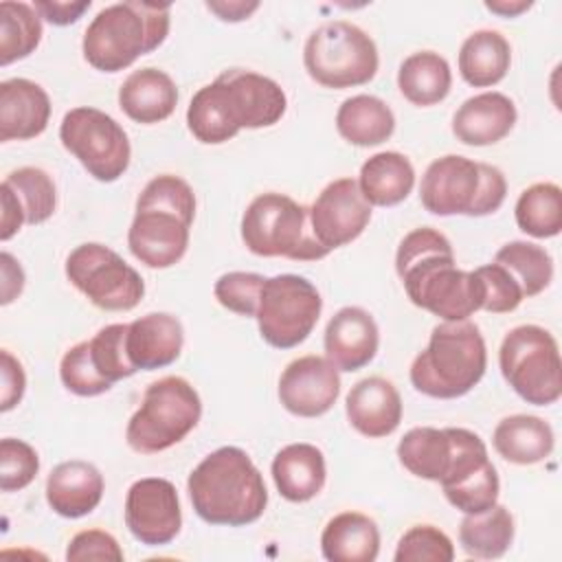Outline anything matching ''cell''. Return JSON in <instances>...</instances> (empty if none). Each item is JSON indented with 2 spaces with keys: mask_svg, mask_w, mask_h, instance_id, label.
Returning a JSON list of instances; mask_svg holds the SVG:
<instances>
[{
  "mask_svg": "<svg viewBox=\"0 0 562 562\" xmlns=\"http://www.w3.org/2000/svg\"><path fill=\"white\" fill-rule=\"evenodd\" d=\"M193 512L209 525L246 527L259 520L268 490L246 450L222 446L206 454L187 479Z\"/></svg>",
  "mask_w": 562,
  "mask_h": 562,
  "instance_id": "cell-3",
  "label": "cell"
},
{
  "mask_svg": "<svg viewBox=\"0 0 562 562\" xmlns=\"http://www.w3.org/2000/svg\"><path fill=\"white\" fill-rule=\"evenodd\" d=\"M452 437L448 428L417 426L397 443V459L413 476L439 483L450 465Z\"/></svg>",
  "mask_w": 562,
  "mask_h": 562,
  "instance_id": "cell-33",
  "label": "cell"
},
{
  "mask_svg": "<svg viewBox=\"0 0 562 562\" xmlns=\"http://www.w3.org/2000/svg\"><path fill=\"white\" fill-rule=\"evenodd\" d=\"M241 239L259 257L316 261L329 255L314 237L310 206L277 191L261 193L246 206L241 215Z\"/></svg>",
  "mask_w": 562,
  "mask_h": 562,
  "instance_id": "cell-8",
  "label": "cell"
},
{
  "mask_svg": "<svg viewBox=\"0 0 562 562\" xmlns=\"http://www.w3.org/2000/svg\"><path fill=\"white\" fill-rule=\"evenodd\" d=\"M33 7L40 13V18H44L46 22H50L55 26H68V24H75L90 9V0H81V2L37 0Z\"/></svg>",
  "mask_w": 562,
  "mask_h": 562,
  "instance_id": "cell-47",
  "label": "cell"
},
{
  "mask_svg": "<svg viewBox=\"0 0 562 562\" xmlns=\"http://www.w3.org/2000/svg\"><path fill=\"white\" fill-rule=\"evenodd\" d=\"M59 380L66 386V391L79 395V397H94L101 393H108L114 384L103 380L88 353V340H81L72 345L59 362Z\"/></svg>",
  "mask_w": 562,
  "mask_h": 562,
  "instance_id": "cell-41",
  "label": "cell"
},
{
  "mask_svg": "<svg viewBox=\"0 0 562 562\" xmlns=\"http://www.w3.org/2000/svg\"><path fill=\"white\" fill-rule=\"evenodd\" d=\"M514 101L503 92H481L465 99L452 116V134L470 147H485L503 140L516 125Z\"/></svg>",
  "mask_w": 562,
  "mask_h": 562,
  "instance_id": "cell-21",
  "label": "cell"
},
{
  "mask_svg": "<svg viewBox=\"0 0 562 562\" xmlns=\"http://www.w3.org/2000/svg\"><path fill=\"white\" fill-rule=\"evenodd\" d=\"M127 336V323H112L101 327L90 340H88V353L97 369V373L108 380L110 384L125 380L136 373V367L132 364L125 347Z\"/></svg>",
  "mask_w": 562,
  "mask_h": 562,
  "instance_id": "cell-38",
  "label": "cell"
},
{
  "mask_svg": "<svg viewBox=\"0 0 562 562\" xmlns=\"http://www.w3.org/2000/svg\"><path fill=\"white\" fill-rule=\"evenodd\" d=\"M105 481L97 465L70 459L57 463L46 479V503L61 518L92 514L103 498Z\"/></svg>",
  "mask_w": 562,
  "mask_h": 562,
  "instance_id": "cell-22",
  "label": "cell"
},
{
  "mask_svg": "<svg viewBox=\"0 0 562 562\" xmlns=\"http://www.w3.org/2000/svg\"><path fill=\"white\" fill-rule=\"evenodd\" d=\"M193 220L195 193L191 184L173 173L156 176L136 200L127 248L147 268H171L189 248Z\"/></svg>",
  "mask_w": 562,
  "mask_h": 562,
  "instance_id": "cell-4",
  "label": "cell"
},
{
  "mask_svg": "<svg viewBox=\"0 0 562 562\" xmlns=\"http://www.w3.org/2000/svg\"><path fill=\"white\" fill-rule=\"evenodd\" d=\"M492 446L509 463L533 465L553 452L555 437L553 428L542 417L518 413L496 424Z\"/></svg>",
  "mask_w": 562,
  "mask_h": 562,
  "instance_id": "cell-27",
  "label": "cell"
},
{
  "mask_svg": "<svg viewBox=\"0 0 562 562\" xmlns=\"http://www.w3.org/2000/svg\"><path fill=\"white\" fill-rule=\"evenodd\" d=\"M494 263L503 266L514 281L520 285L522 296L531 299L549 288L553 279V259L551 255L531 241H507L494 255Z\"/></svg>",
  "mask_w": 562,
  "mask_h": 562,
  "instance_id": "cell-35",
  "label": "cell"
},
{
  "mask_svg": "<svg viewBox=\"0 0 562 562\" xmlns=\"http://www.w3.org/2000/svg\"><path fill=\"white\" fill-rule=\"evenodd\" d=\"M125 527L147 547H165L180 533L182 509L176 485L160 476H145L125 494Z\"/></svg>",
  "mask_w": 562,
  "mask_h": 562,
  "instance_id": "cell-15",
  "label": "cell"
},
{
  "mask_svg": "<svg viewBox=\"0 0 562 562\" xmlns=\"http://www.w3.org/2000/svg\"><path fill=\"white\" fill-rule=\"evenodd\" d=\"M349 424L369 439L389 437L402 422V397L391 380L371 375L351 386L345 397Z\"/></svg>",
  "mask_w": 562,
  "mask_h": 562,
  "instance_id": "cell-19",
  "label": "cell"
},
{
  "mask_svg": "<svg viewBox=\"0 0 562 562\" xmlns=\"http://www.w3.org/2000/svg\"><path fill=\"white\" fill-rule=\"evenodd\" d=\"M358 187L371 206H395L411 195L415 169L400 151H378L362 162Z\"/></svg>",
  "mask_w": 562,
  "mask_h": 562,
  "instance_id": "cell-28",
  "label": "cell"
},
{
  "mask_svg": "<svg viewBox=\"0 0 562 562\" xmlns=\"http://www.w3.org/2000/svg\"><path fill=\"white\" fill-rule=\"evenodd\" d=\"M395 272L413 305L448 321H468L481 310V283L474 270H459L450 239L422 226L402 237Z\"/></svg>",
  "mask_w": 562,
  "mask_h": 562,
  "instance_id": "cell-1",
  "label": "cell"
},
{
  "mask_svg": "<svg viewBox=\"0 0 562 562\" xmlns=\"http://www.w3.org/2000/svg\"><path fill=\"white\" fill-rule=\"evenodd\" d=\"M202 400L180 375L151 382L125 428L127 446L138 454H156L180 443L200 422Z\"/></svg>",
  "mask_w": 562,
  "mask_h": 562,
  "instance_id": "cell-9",
  "label": "cell"
},
{
  "mask_svg": "<svg viewBox=\"0 0 562 562\" xmlns=\"http://www.w3.org/2000/svg\"><path fill=\"white\" fill-rule=\"evenodd\" d=\"M288 108L283 88L255 70L231 68L202 86L189 101L187 127L204 145H222L244 127H272Z\"/></svg>",
  "mask_w": 562,
  "mask_h": 562,
  "instance_id": "cell-2",
  "label": "cell"
},
{
  "mask_svg": "<svg viewBox=\"0 0 562 562\" xmlns=\"http://www.w3.org/2000/svg\"><path fill=\"white\" fill-rule=\"evenodd\" d=\"M338 134L356 147H375L395 132L393 110L373 94H353L336 112Z\"/></svg>",
  "mask_w": 562,
  "mask_h": 562,
  "instance_id": "cell-30",
  "label": "cell"
},
{
  "mask_svg": "<svg viewBox=\"0 0 562 562\" xmlns=\"http://www.w3.org/2000/svg\"><path fill=\"white\" fill-rule=\"evenodd\" d=\"M516 224L536 239H549L562 231V189L555 182L527 187L514 206Z\"/></svg>",
  "mask_w": 562,
  "mask_h": 562,
  "instance_id": "cell-34",
  "label": "cell"
},
{
  "mask_svg": "<svg viewBox=\"0 0 562 562\" xmlns=\"http://www.w3.org/2000/svg\"><path fill=\"white\" fill-rule=\"evenodd\" d=\"M507 195L503 171L487 162L448 154L435 158L419 184L422 206L439 217L470 215L483 217L496 213Z\"/></svg>",
  "mask_w": 562,
  "mask_h": 562,
  "instance_id": "cell-7",
  "label": "cell"
},
{
  "mask_svg": "<svg viewBox=\"0 0 562 562\" xmlns=\"http://www.w3.org/2000/svg\"><path fill=\"white\" fill-rule=\"evenodd\" d=\"M123 549L116 538L103 529H83L75 533L66 549L68 562H86V560H105V562H123Z\"/></svg>",
  "mask_w": 562,
  "mask_h": 562,
  "instance_id": "cell-45",
  "label": "cell"
},
{
  "mask_svg": "<svg viewBox=\"0 0 562 562\" xmlns=\"http://www.w3.org/2000/svg\"><path fill=\"white\" fill-rule=\"evenodd\" d=\"M487 369V349L481 329L470 321L439 323L430 340L411 364L415 391L437 400H454L470 393Z\"/></svg>",
  "mask_w": 562,
  "mask_h": 562,
  "instance_id": "cell-6",
  "label": "cell"
},
{
  "mask_svg": "<svg viewBox=\"0 0 562 562\" xmlns=\"http://www.w3.org/2000/svg\"><path fill=\"white\" fill-rule=\"evenodd\" d=\"M450 86V64L435 50H417L400 64L397 88L402 97L417 108L441 103L448 97Z\"/></svg>",
  "mask_w": 562,
  "mask_h": 562,
  "instance_id": "cell-31",
  "label": "cell"
},
{
  "mask_svg": "<svg viewBox=\"0 0 562 562\" xmlns=\"http://www.w3.org/2000/svg\"><path fill=\"white\" fill-rule=\"evenodd\" d=\"M303 66L323 88H356L369 83L380 66L378 46L360 26L331 20L314 29L303 46Z\"/></svg>",
  "mask_w": 562,
  "mask_h": 562,
  "instance_id": "cell-10",
  "label": "cell"
},
{
  "mask_svg": "<svg viewBox=\"0 0 562 562\" xmlns=\"http://www.w3.org/2000/svg\"><path fill=\"white\" fill-rule=\"evenodd\" d=\"M0 411L9 413L13 406L22 402L26 375L20 360L7 349L0 351Z\"/></svg>",
  "mask_w": 562,
  "mask_h": 562,
  "instance_id": "cell-46",
  "label": "cell"
},
{
  "mask_svg": "<svg viewBox=\"0 0 562 562\" xmlns=\"http://www.w3.org/2000/svg\"><path fill=\"white\" fill-rule=\"evenodd\" d=\"M68 281L99 310L130 312L145 296L143 277L112 248L86 241L66 257Z\"/></svg>",
  "mask_w": 562,
  "mask_h": 562,
  "instance_id": "cell-12",
  "label": "cell"
},
{
  "mask_svg": "<svg viewBox=\"0 0 562 562\" xmlns=\"http://www.w3.org/2000/svg\"><path fill=\"white\" fill-rule=\"evenodd\" d=\"M371 213V204L360 193L358 180L338 178L310 206V224L318 244L331 252L358 239L369 226Z\"/></svg>",
  "mask_w": 562,
  "mask_h": 562,
  "instance_id": "cell-16",
  "label": "cell"
},
{
  "mask_svg": "<svg viewBox=\"0 0 562 562\" xmlns=\"http://www.w3.org/2000/svg\"><path fill=\"white\" fill-rule=\"evenodd\" d=\"M325 358L338 371H358L367 367L380 347V329L373 316L358 307H340L325 327Z\"/></svg>",
  "mask_w": 562,
  "mask_h": 562,
  "instance_id": "cell-18",
  "label": "cell"
},
{
  "mask_svg": "<svg viewBox=\"0 0 562 562\" xmlns=\"http://www.w3.org/2000/svg\"><path fill=\"white\" fill-rule=\"evenodd\" d=\"M498 367L514 393L533 406H551L562 395L560 349L540 325L509 329L498 349Z\"/></svg>",
  "mask_w": 562,
  "mask_h": 562,
  "instance_id": "cell-11",
  "label": "cell"
},
{
  "mask_svg": "<svg viewBox=\"0 0 562 562\" xmlns=\"http://www.w3.org/2000/svg\"><path fill=\"white\" fill-rule=\"evenodd\" d=\"M40 472L35 448L22 439L4 437L0 441V490L20 492L33 483Z\"/></svg>",
  "mask_w": 562,
  "mask_h": 562,
  "instance_id": "cell-43",
  "label": "cell"
},
{
  "mask_svg": "<svg viewBox=\"0 0 562 562\" xmlns=\"http://www.w3.org/2000/svg\"><path fill=\"white\" fill-rule=\"evenodd\" d=\"M178 105L176 81L160 68H138L119 88V108L140 125H154L173 114Z\"/></svg>",
  "mask_w": 562,
  "mask_h": 562,
  "instance_id": "cell-24",
  "label": "cell"
},
{
  "mask_svg": "<svg viewBox=\"0 0 562 562\" xmlns=\"http://www.w3.org/2000/svg\"><path fill=\"white\" fill-rule=\"evenodd\" d=\"M59 140L99 182H116L130 167V138L103 110L88 105L68 110L59 125Z\"/></svg>",
  "mask_w": 562,
  "mask_h": 562,
  "instance_id": "cell-14",
  "label": "cell"
},
{
  "mask_svg": "<svg viewBox=\"0 0 562 562\" xmlns=\"http://www.w3.org/2000/svg\"><path fill=\"white\" fill-rule=\"evenodd\" d=\"M263 283H266L263 274L233 270V272H224L215 281L213 294H215L217 303L222 307H226L228 312L255 318Z\"/></svg>",
  "mask_w": 562,
  "mask_h": 562,
  "instance_id": "cell-42",
  "label": "cell"
},
{
  "mask_svg": "<svg viewBox=\"0 0 562 562\" xmlns=\"http://www.w3.org/2000/svg\"><path fill=\"white\" fill-rule=\"evenodd\" d=\"M277 393L288 413L321 417L331 411L340 395V375L327 358L301 356L283 369Z\"/></svg>",
  "mask_w": 562,
  "mask_h": 562,
  "instance_id": "cell-17",
  "label": "cell"
},
{
  "mask_svg": "<svg viewBox=\"0 0 562 562\" xmlns=\"http://www.w3.org/2000/svg\"><path fill=\"white\" fill-rule=\"evenodd\" d=\"M512 66V46L503 33L481 29L459 48V75L472 88H490L505 79Z\"/></svg>",
  "mask_w": 562,
  "mask_h": 562,
  "instance_id": "cell-29",
  "label": "cell"
},
{
  "mask_svg": "<svg viewBox=\"0 0 562 562\" xmlns=\"http://www.w3.org/2000/svg\"><path fill=\"white\" fill-rule=\"evenodd\" d=\"M42 42V18L33 4L0 2V66L29 57Z\"/></svg>",
  "mask_w": 562,
  "mask_h": 562,
  "instance_id": "cell-36",
  "label": "cell"
},
{
  "mask_svg": "<svg viewBox=\"0 0 562 562\" xmlns=\"http://www.w3.org/2000/svg\"><path fill=\"white\" fill-rule=\"evenodd\" d=\"M321 551L329 562H373L380 553V529L362 512H340L327 520Z\"/></svg>",
  "mask_w": 562,
  "mask_h": 562,
  "instance_id": "cell-26",
  "label": "cell"
},
{
  "mask_svg": "<svg viewBox=\"0 0 562 562\" xmlns=\"http://www.w3.org/2000/svg\"><path fill=\"white\" fill-rule=\"evenodd\" d=\"M481 283V310L492 314L514 312L522 303V290L514 277L498 263H487L474 270Z\"/></svg>",
  "mask_w": 562,
  "mask_h": 562,
  "instance_id": "cell-44",
  "label": "cell"
},
{
  "mask_svg": "<svg viewBox=\"0 0 562 562\" xmlns=\"http://www.w3.org/2000/svg\"><path fill=\"white\" fill-rule=\"evenodd\" d=\"M277 492L290 503H307L318 496L327 481L325 454L314 443H288L270 465Z\"/></svg>",
  "mask_w": 562,
  "mask_h": 562,
  "instance_id": "cell-25",
  "label": "cell"
},
{
  "mask_svg": "<svg viewBox=\"0 0 562 562\" xmlns=\"http://www.w3.org/2000/svg\"><path fill=\"white\" fill-rule=\"evenodd\" d=\"M206 9L215 13L224 22H241L248 20L250 13L259 9V2H244V0H224V2H206Z\"/></svg>",
  "mask_w": 562,
  "mask_h": 562,
  "instance_id": "cell-50",
  "label": "cell"
},
{
  "mask_svg": "<svg viewBox=\"0 0 562 562\" xmlns=\"http://www.w3.org/2000/svg\"><path fill=\"white\" fill-rule=\"evenodd\" d=\"M0 202H2V217H0V239L9 241L20 228L22 224H26L24 220V211L18 202V198L11 193L9 187L0 184Z\"/></svg>",
  "mask_w": 562,
  "mask_h": 562,
  "instance_id": "cell-48",
  "label": "cell"
},
{
  "mask_svg": "<svg viewBox=\"0 0 562 562\" xmlns=\"http://www.w3.org/2000/svg\"><path fill=\"white\" fill-rule=\"evenodd\" d=\"M514 516L505 505H492L481 514H465L459 525V544L470 558L496 560L514 542Z\"/></svg>",
  "mask_w": 562,
  "mask_h": 562,
  "instance_id": "cell-32",
  "label": "cell"
},
{
  "mask_svg": "<svg viewBox=\"0 0 562 562\" xmlns=\"http://www.w3.org/2000/svg\"><path fill=\"white\" fill-rule=\"evenodd\" d=\"M395 562H452L454 544L435 525H415L402 533L395 547Z\"/></svg>",
  "mask_w": 562,
  "mask_h": 562,
  "instance_id": "cell-40",
  "label": "cell"
},
{
  "mask_svg": "<svg viewBox=\"0 0 562 562\" xmlns=\"http://www.w3.org/2000/svg\"><path fill=\"white\" fill-rule=\"evenodd\" d=\"M169 24L171 4L140 0L110 4L92 18L83 33V59L101 72L125 70L167 40Z\"/></svg>",
  "mask_w": 562,
  "mask_h": 562,
  "instance_id": "cell-5",
  "label": "cell"
},
{
  "mask_svg": "<svg viewBox=\"0 0 562 562\" xmlns=\"http://www.w3.org/2000/svg\"><path fill=\"white\" fill-rule=\"evenodd\" d=\"M184 345L182 323L167 312H149L127 323L125 347L132 364L143 371H154L173 364Z\"/></svg>",
  "mask_w": 562,
  "mask_h": 562,
  "instance_id": "cell-23",
  "label": "cell"
},
{
  "mask_svg": "<svg viewBox=\"0 0 562 562\" xmlns=\"http://www.w3.org/2000/svg\"><path fill=\"white\" fill-rule=\"evenodd\" d=\"M50 121L46 90L24 77L0 81V140H29L40 136Z\"/></svg>",
  "mask_w": 562,
  "mask_h": 562,
  "instance_id": "cell-20",
  "label": "cell"
},
{
  "mask_svg": "<svg viewBox=\"0 0 562 562\" xmlns=\"http://www.w3.org/2000/svg\"><path fill=\"white\" fill-rule=\"evenodd\" d=\"M0 266H2V305H9L15 296H20L24 288V270L20 261H15L7 250L0 255Z\"/></svg>",
  "mask_w": 562,
  "mask_h": 562,
  "instance_id": "cell-49",
  "label": "cell"
},
{
  "mask_svg": "<svg viewBox=\"0 0 562 562\" xmlns=\"http://www.w3.org/2000/svg\"><path fill=\"white\" fill-rule=\"evenodd\" d=\"M529 7H531V2H527V0H492V2H485V9L501 15V18H518Z\"/></svg>",
  "mask_w": 562,
  "mask_h": 562,
  "instance_id": "cell-51",
  "label": "cell"
},
{
  "mask_svg": "<svg viewBox=\"0 0 562 562\" xmlns=\"http://www.w3.org/2000/svg\"><path fill=\"white\" fill-rule=\"evenodd\" d=\"M321 310L323 299L312 281L301 274H277L266 279L255 318L270 347L292 349L312 334Z\"/></svg>",
  "mask_w": 562,
  "mask_h": 562,
  "instance_id": "cell-13",
  "label": "cell"
},
{
  "mask_svg": "<svg viewBox=\"0 0 562 562\" xmlns=\"http://www.w3.org/2000/svg\"><path fill=\"white\" fill-rule=\"evenodd\" d=\"M4 187L18 198L29 226L44 224L57 206V189L53 178L40 167H20L4 176Z\"/></svg>",
  "mask_w": 562,
  "mask_h": 562,
  "instance_id": "cell-37",
  "label": "cell"
},
{
  "mask_svg": "<svg viewBox=\"0 0 562 562\" xmlns=\"http://www.w3.org/2000/svg\"><path fill=\"white\" fill-rule=\"evenodd\" d=\"M501 481L496 474V468L492 461H487L483 468H479L468 479L459 481L457 485L443 487V496L452 507H457L463 514H481L498 503Z\"/></svg>",
  "mask_w": 562,
  "mask_h": 562,
  "instance_id": "cell-39",
  "label": "cell"
}]
</instances>
